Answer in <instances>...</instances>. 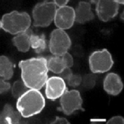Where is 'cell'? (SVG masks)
<instances>
[{"label": "cell", "instance_id": "cell-22", "mask_svg": "<svg viewBox=\"0 0 124 124\" xmlns=\"http://www.w3.org/2000/svg\"><path fill=\"white\" fill-rule=\"evenodd\" d=\"M11 85L3 78H0V94H2L10 89Z\"/></svg>", "mask_w": 124, "mask_h": 124}, {"label": "cell", "instance_id": "cell-8", "mask_svg": "<svg viewBox=\"0 0 124 124\" xmlns=\"http://www.w3.org/2000/svg\"><path fill=\"white\" fill-rule=\"evenodd\" d=\"M54 21L59 29L65 30L70 28L75 22V9L67 5L59 7L56 10Z\"/></svg>", "mask_w": 124, "mask_h": 124}, {"label": "cell", "instance_id": "cell-5", "mask_svg": "<svg viewBox=\"0 0 124 124\" xmlns=\"http://www.w3.org/2000/svg\"><path fill=\"white\" fill-rule=\"evenodd\" d=\"M114 64L111 53L106 49L93 52L89 57L91 71L94 74H101L109 71Z\"/></svg>", "mask_w": 124, "mask_h": 124}, {"label": "cell", "instance_id": "cell-4", "mask_svg": "<svg viewBox=\"0 0 124 124\" xmlns=\"http://www.w3.org/2000/svg\"><path fill=\"white\" fill-rule=\"evenodd\" d=\"M57 9L53 2L44 1L37 4L32 10L33 25L40 27L48 26L54 20Z\"/></svg>", "mask_w": 124, "mask_h": 124}, {"label": "cell", "instance_id": "cell-12", "mask_svg": "<svg viewBox=\"0 0 124 124\" xmlns=\"http://www.w3.org/2000/svg\"><path fill=\"white\" fill-rule=\"evenodd\" d=\"M75 11V22L80 24H84L94 18V15L91 10L90 3L80 2Z\"/></svg>", "mask_w": 124, "mask_h": 124}, {"label": "cell", "instance_id": "cell-14", "mask_svg": "<svg viewBox=\"0 0 124 124\" xmlns=\"http://www.w3.org/2000/svg\"><path fill=\"white\" fill-rule=\"evenodd\" d=\"M31 31L28 29L24 32L16 34L13 38V43L19 51L25 53L29 51L30 48V35Z\"/></svg>", "mask_w": 124, "mask_h": 124}, {"label": "cell", "instance_id": "cell-27", "mask_svg": "<svg viewBox=\"0 0 124 124\" xmlns=\"http://www.w3.org/2000/svg\"><path fill=\"white\" fill-rule=\"evenodd\" d=\"M117 3L119 4H124V0H114Z\"/></svg>", "mask_w": 124, "mask_h": 124}, {"label": "cell", "instance_id": "cell-26", "mask_svg": "<svg viewBox=\"0 0 124 124\" xmlns=\"http://www.w3.org/2000/svg\"><path fill=\"white\" fill-rule=\"evenodd\" d=\"M52 124H70V123L65 118L57 117L56 119L52 123Z\"/></svg>", "mask_w": 124, "mask_h": 124}, {"label": "cell", "instance_id": "cell-20", "mask_svg": "<svg viewBox=\"0 0 124 124\" xmlns=\"http://www.w3.org/2000/svg\"><path fill=\"white\" fill-rule=\"evenodd\" d=\"M95 78L93 75H88L86 76L83 80V85L87 88H92L94 86L95 83Z\"/></svg>", "mask_w": 124, "mask_h": 124}, {"label": "cell", "instance_id": "cell-18", "mask_svg": "<svg viewBox=\"0 0 124 124\" xmlns=\"http://www.w3.org/2000/svg\"><path fill=\"white\" fill-rule=\"evenodd\" d=\"M23 81H15L12 87V94L15 98H19L28 90Z\"/></svg>", "mask_w": 124, "mask_h": 124}, {"label": "cell", "instance_id": "cell-1", "mask_svg": "<svg viewBox=\"0 0 124 124\" xmlns=\"http://www.w3.org/2000/svg\"><path fill=\"white\" fill-rule=\"evenodd\" d=\"M18 66L22 80L29 89L39 90L45 85L49 70L47 59L37 57L22 60Z\"/></svg>", "mask_w": 124, "mask_h": 124}, {"label": "cell", "instance_id": "cell-13", "mask_svg": "<svg viewBox=\"0 0 124 124\" xmlns=\"http://www.w3.org/2000/svg\"><path fill=\"white\" fill-rule=\"evenodd\" d=\"M22 115L18 111H16L9 104H6L0 113V124H19Z\"/></svg>", "mask_w": 124, "mask_h": 124}, {"label": "cell", "instance_id": "cell-16", "mask_svg": "<svg viewBox=\"0 0 124 124\" xmlns=\"http://www.w3.org/2000/svg\"><path fill=\"white\" fill-rule=\"evenodd\" d=\"M14 75V67L12 62L5 56H0V77L7 80Z\"/></svg>", "mask_w": 124, "mask_h": 124}, {"label": "cell", "instance_id": "cell-11", "mask_svg": "<svg viewBox=\"0 0 124 124\" xmlns=\"http://www.w3.org/2000/svg\"><path fill=\"white\" fill-rule=\"evenodd\" d=\"M123 83L120 77L117 74H108L103 81V88L108 94L116 96L120 93L123 89Z\"/></svg>", "mask_w": 124, "mask_h": 124}, {"label": "cell", "instance_id": "cell-23", "mask_svg": "<svg viewBox=\"0 0 124 124\" xmlns=\"http://www.w3.org/2000/svg\"><path fill=\"white\" fill-rule=\"evenodd\" d=\"M124 123V118L120 116H114L110 119L107 122L108 124H122Z\"/></svg>", "mask_w": 124, "mask_h": 124}, {"label": "cell", "instance_id": "cell-7", "mask_svg": "<svg viewBox=\"0 0 124 124\" xmlns=\"http://www.w3.org/2000/svg\"><path fill=\"white\" fill-rule=\"evenodd\" d=\"M60 103L61 110L67 115L72 114L77 110H84L82 107L83 101L77 90H69L67 89L61 96Z\"/></svg>", "mask_w": 124, "mask_h": 124}, {"label": "cell", "instance_id": "cell-17", "mask_svg": "<svg viewBox=\"0 0 124 124\" xmlns=\"http://www.w3.org/2000/svg\"><path fill=\"white\" fill-rule=\"evenodd\" d=\"M48 70L56 74H60L66 68V66L62 56H52L47 59Z\"/></svg>", "mask_w": 124, "mask_h": 124}, {"label": "cell", "instance_id": "cell-24", "mask_svg": "<svg viewBox=\"0 0 124 124\" xmlns=\"http://www.w3.org/2000/svg\"><path fill=\"white\" fill-rule=\"evenodd\" d=\"M72 74H73V72H72L70 68H66L61 72L60 75L61 78H62L64 80H67Z\"/></svg>", "mask_w": 124, "mask_h": 124}, {"label": "cell", "instance_id": "cell-25", "mask_svg": "<svg viewBox=\"0 0 124 124\" xmlns=\"http://www.w3.org/2000/svg\"><path fill=\"white\" fill-rule=\"evenodd\" d=\"M70 0H53L54 3L59 7L66 6Z\"/></svg>", "mask_w": 124, "mask_h": 124}, {"label": "cell", "instance_id": "cell-6", "mask_svg": "<svg viewBox=\"0 0 124 124\" xmlns=\"http://www.w3.org/2000/svg\"><path fill=\"white\" fill-rule=\"evenodd\" d=\"M71 45L70 38L64 30L57 28L51 32L49 48L53 55H63L68 52Z\"/></svg>", "mask_w": 124, "mask_h": 124}, {"label": "cell", "instance_id": "cell-15", "mask_svg": "<svg viewBox=\"0 0 124 124\" xmlns=\"http://www.w3.org/2000/svg\"><path fill=\"white\" fill-rule=\"evenodd\" d=\"M30 47L35 52L40 54L44 52L47 48V41L44 34H35L31 31L30 35Z\"/></svg>", "mask_w": 124, "mask_h": 124}, {"label": "cell", "instance_id": "cell-3", "mask_svg": "<svg viewBox=\"0 0 124 124\" xmlns=\"http://www.w3.org/2000/svg\"><path fill=\"white\" fill-rule=\"evenodd\" d=\"M1 28L5 31L16 35L27 30L31 23V19L26 12L15 11L4 15L1 20Z\"/></svg>", "mask_w": 124, "mask_h": 124}, {"label": "cell", "instance_id": "cell-21", "mask_svg": "<svg viewBox=\"0 0 124 124\" xmlns=\"http://www.w3.org/2000/svg\"><path fill=\"white\" fill-rule=\"evenodd\" d=\"M66 68H70L74 65V59L72 56L68 52L62 55Z\"/></svg>", "mask_w": 124, "mask_h": 124}, {"label": "cell", "instance_id": "cell-9", "mask_svg": "<svg viewBox=\"0 0 124 124\" xmlns=\"http://www.w3.org/2000/svg\"><path fill=\"white\" fill-rule=\"evenodd\" d=\"M119 4L114 0H97L96 12L99 19L107 22L114 18L118 13Z\"/></svg>", "mask_w": 124, "mask_h": 124}, {"label": "cell", "instance_id": "cell-19", "mask_svg": "<svg viewBox=\"0 0 124 124\" xmlns=\"http://www.w3.org/2000/svg\"><path fill=\"white\" fill-rule=\"evenodd\" d=\"M82 78L79 75L72 74L66 80L68 84L72 87H77L80 85L82 82Z\"/></svg>", "mask_w": 124, "mask_h": 124}, {"label": "cell", "instance_id": "cell-10", "mask_svg": "<svg viewBox=\"0 0 124 124\" xmlns=\"http://www.w3.org/2000/svg\"><path fill=\"white\" fill-rule=\"evenodd\" d=\"M45 85L46 97L52 100L60 98L67 89L65 80L60 77H52L48 78Z\"/></svg>", "mask_w": 124, "mask_h": 124}, {"label": "cell", "instance_id": "cell-2", "mask_svg": "<svg viewBox=\"0 0 124 124\" xmlns=\"http://www.w3.org/2000/svg\"><path fill=\"white\" fill-rule=\"evenodd\" d=\"M45 105V100L39 90L29 89L18 98L16 108L22 116L29 118L40 113Z\"/></svg>", "mask_w": 124, "mask_h": 124}]
</instances>
